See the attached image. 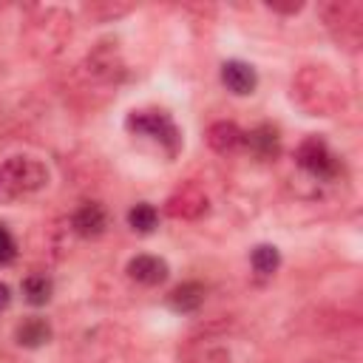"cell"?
I'll return each mask as SVG.
<instances>
[{"mask_svg":"<svg viewBox=\"0 0 363 363\" xmlns=\"http://www.w3.org/2000/svg\"><path fill=\"white\" fill-rule=\"evenodd\" d=\"M289 99L301 113L329 119L349 108V88L332 65L306 62L289 79Z\"/></svg>","mask_w":363,"mask_h":363,"instance_id":"cell-1","label":"cell"},{"mask_svg":"<svg viewBox=\"0 0 363 363\" xmlns=\"http://www.w3.org/2000/svg\"><path fill=\"white\" fill-rule=\"evenodd\" d=\"M128 60L113 37H105L91 45V51L77 62L71 74V85L91 105H102L116 94V88L128 79Z\"/></svg>","mask_w":363,"mask_h":363,"instance_id":"cell-2","label":"cell"},{"mask_svg":"<svg viewBox=\"0 0 363 363\" xmlns=\"http://www.w3.org/2000/svg\"><path fill=\"white\" fill-rule=\"evenodd\" d=\"M74 11L65 6H28L20 28L23 45L37 60H57L74 37Z\"/></svg>","mask_w":363,"mask_h":363,"instance_id":"cell-3","label":"cell"},{"mask_svg":"<svg viewBox=\"0 0 363 363\" xmlns=\"http://www.w3.org/2000/svg\"><path fill=\"white\" fill-rule=\"evenodd\" d=\"M51 182V170L43 159L31 153H14L0 162V204L11 207L20 204L40 190H45Z\"/></svg>","mask_w":363,"mask_h":363,"instance_id":"cell-4","label":"cell"},{"mask_svg":"<svg viewBox=\"0 0 363 363\" xmlns=\"http://www.w3.org/2000/svg\"><path fill=\"white\" fill-rule=\"evenodd\" d=\"M318 17L329 40L346 51L360 54L363 48V3L360 0H326L318 6Z\"/></svg>","mask_w":363,"mask_h":363,"instance_id":"cell-5","label":"cell"},{"mask_svg":"<svg viewBox=\"0 0 363 363\" xmlns=\"http://www.w3.org/2000/svg\"><path fill=\"white\" fill-rule=\"evenodd\" d=\"M125 130L136 139L153 142L167 159H176L184 147L182 128L176 125V119L164 108H133L125 116Z\"/></svg>","mask_w":363,"mask_h":363,"instance_id":"cell-6","label":"cell"},{"mask_svg":"<svg viewBox=\"0 0 363 363\" xmlns=\"http://www.w3.org/2000/svg\"><path fill=\"white\" fill-rule=\"evenodd\" d=\"M238 335L230 326H207L187 337L182 346V363H247L238 349Z\"/></svg>","mask_w":363,"mask_h":363,"instance_id":"cell-7","label":"cell"},{"mask_svg":"<svg viewBox=\"0 0 363 363\" xmlns=\"http://www.w3.org/2000/svg\"><path fill=\"white\" fill-rule=\"evenodd\" d=\"M295 164L312 184H335L343 179V159L320 133H309L298 142Z\"/></svg>","mask_w":363,"mask_h":363,"instance_id":"cell-8","label":"cell"},{"mask_svg":"<svg viewBox=\"0 0 363 363\" xmlns=\"http://www.w3.org/2000/svg\"><path fill=\"white\" fill-rule=\"evenodd\" d=\"M207 210H210V196H207L204 184L196 182V179L182 182L164 199V213L176 221H199V218L207 216Z\"/></svg>","mask_w":363,"mask_h":363,"instance_id":"cell-9","label":"cell"},{"mask_svg":"<svg viewBox=\"0 0 363 363\" xmlns=\"http://www.w3.org/2000/svg\"><path fill=\"white\" fill-rule=\"evenodd\" d=\"M108 224H111V216H108V207L102 201H82L68 218V230L85 241L105 235Z\"/></svg>","mask_w":363,"mask_h":363,"instance_id":"cell-10","label":"cell"},{"mask_svg":"<svg viewBox=\"0 0 363 363\" xmlns=\"http://www.w3.org/2000/svg\"><path fill=\"white\" fill-rule=\"evenodd\" d=\"M244 150L258 162H275L281 156V130L272 122H258L244 130Z\"/></svg>","mask_w":363,"mask_h":363,"instance_id":"cell-11","label":"cell"},{"mask_svg":"<svg viewBox=\"0 0 363 363\" xmlns=\"http://www.w3.org/2000/svg\"><path fill=\"white\" fill-rule=\"evenodd\" d=\"M125 275L139 284V286H159L167 281L170 275V264L162 255H150V252H139L125 264Z\"/></svg>","mask_w":363,"mask_h":363,"instance_id":"cell-12","label":"cell"},{"mask_svg":"<svg viewBox=\"0 0 363 363\" xmlns=\"http://www.w3.org/2000/svg\"><path fill=\"white\" fill-rule=\"evenodd\" d=\"M218 79H221V85L233 96H250L258 88V71L250 62H244V60H227V62H221Z\"/></svg>","mask_w":363,"mask_h":363,"instance_id":"cell-13","label":"cell"},{"mask_svg":"<svg viewBox=\"0 0 363 363\" xmlns=\"http://www.w3.org/2000/svg\"><path fill=\"white\" fill-rule=\"evenodd\" d=\"M204 298H207V286L201 281H182L164 295V303L176 315H193L204 306Z\"/></svg>","mask_w":363,"mask_h":363,"instance_id":"cell-14","label":"cell"},{"mask_svg":"<svg viewBox=\"0 0 363 363\" xmlns=\"http://www.w3.org/2000/svg\"><path fill=\"white\" fill-rule=\"evenodd\" d=\"M204 139H207L210 150H216L218 156H230V153H238L244 147V130L230 119H216L207 128Z\"/></svg>","mask_w":363,"mask_h":363,"instance_id":"cell-15","label":"cell"},{"mask_svg":"<svg viewBox=\"0 0 363 363\" xmlns=\"http://www.w3.org/2000/svg\"><path fill=\"white\" fill-rule=\"evenodd\" d=\"M51 337H54L51 320L40 315H28L14 326V340L23 349H43L45 343H51Z\"/></svg>","mask_w":363,"mask_h":363,"instance_id":"cell-16","label":"cell"},{"mask_svg":"<svg viewBox=\"0 0 363 363\" xmlns=\"http://www.w3.org/2000/svg\"><path fill=\"white\" fill-rule=\"evenodd\" d=\"M20 292H23V301L28 306H45L54 295V281L45 272H28L20 281Z\"/></svg>","mask_w":363,"mask_h":363,"instance_id":"cell-17","label":"cell"},{"mask_svg":"<svg viewBox=\"0 0 363 363\" xmlns=\"http://www.w3.org/2000/svg\"><path fill=\"white\" fill-rule=\"evenodd\" d=\"M250 267L258 278H272L281 269V250L275 244H267V241L255 244L250 250Z\"/></svg>","mask_w":363,"mask_h":363,"instance_id":"cell-18","label":"cell"},{"mask_svg":"<svg viewBox=\"0 0 363 363\" xmlns=\"http://www.w3.org/2000/svg\"><path fill=\"white\" fill-rule=\"evenodd\" d=\"M130 11H133L130 3H85L79 9V14L88 23H94V26H99V23H116L119 17H125Z\"/></svg>","mask_w":363,"mask_h":363,"instance_id":"cell-19","label":"cell"},{"mask_svg":"<svg viewBox=\"0 0 363 363\" xmlns=\"http://www.w3.org/2000/svg\"><path fill=\"white\" fill-rule=\"evenodd\" d=\"M128 227L139 235H150L156 227H159V210L150 204V201H139L128 210Z\"/></svg>","mask_w":363,"mask_h":363,"instance_id":"cell-20","label":"cell"},{"mask_svg":"<svg viewBox=\"0 0 363 363\" xmlns=\"http://www.w3.org/2000/svg\"><path fill=\"white\" fill-rule=\"evenodd\" d=\"M17 241H14V235L9 233V227L6 224H0V267H6V264H11L14 258H17Z\"/></svg>","mask_w":363,"mask_h":363,"instance_id":"cell-21","label":"cell"},{"mask_svg":"<svg viewBox=\"0 0 363 363\" xmlns=\"http://www.w3.org/2000/svg\"><path fill=\"white\" fill-rule=\"evenodd\" d=\"M9 303H11V286L0 281V312H6V309H9Z\"/></svg>","mask_w":363,"mask_h":363,"instance_id":"cell-22","label":"cell"}]
</instances>
